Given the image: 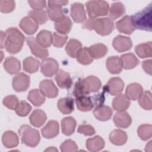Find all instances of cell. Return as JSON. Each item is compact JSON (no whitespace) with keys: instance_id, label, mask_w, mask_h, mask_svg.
<instances>
[{"instance_id":"obj_15","label":"cell","mask_w":152,"mask_h":152,"mask_svg":"<svg viewBox=\"0 0 152 152\" xmlns=\"http://www.w3.org/2000/svg\"><path fill=\"white\" fill-rule=\"evenodd\" d=\"M20 27L27 34H33L39 28L38 23L30 16L23 18L20 22Z\"/></svg>"},{"instance_id":"obj_52","label":"cell","mask_w":152,"mask_h":152,"mask_svg":"<svg viewBox=\"0 0 152 152\" xmlns=\"http://www.w3.org/2000/svg\"><path fill=\"white\" fill-rule=\"evenodd\" d=\"M28 3L33 10H42L46 7V1L44 0L28 1Z\"/></svg>"},{"instance_id":"obj_2","label":"cell","mask_w":152,"mask_h":152,"mask_svg":"<svg viewBox=\"0 0 152 152\" xmlns=\"http://www.w3.org/2000/svg\"><path fill=\"white\" fill-rule=\"evenodd\" d=\"M83 27L89 30H94L100 35L107 36L112 32L115 26L113 20L110 18H89L85 21Z\"/></svg>"},{"instance_id":"obj_47","label":"cell","mask_w":152,"mask_h":152,"mask_svg":"<svg viewBox=\"0 0 152 152\" xmlns=\"http://www.w3.org/2000/svg\"><path fill=\"white\" fill-rule=\"evenodd\" d=\"M4 105L11 110H15L19 104L18 97L15 95H9L6 96L2 102Z\"/></svg>"},{"instance_id":"obj_22","label":"cell","mask_w":152,"mask_h":152,"mask_svg":"<svg viewBox=\"0 0 152 152\" xmlns=\"http://www.w3.org/2000/svg\"><path fill=\"white\" fill-rule=\"evenodd\" d=\"M36 40L41 47L46 49L50 47L53 42V34L49 30H42L37 34Z\"/></svg>"},{"instance_id":"obj_9","label":"cell","mask_w":152,"mask_h":152,"mask_svg":"<svg viewBox=\"0 0 152 152\" xmlns=\"http://www.w3.org/2000/svg\"><path fill=\"white\" fill-rule=\"evenodd\" d=\"M124 87V83L119 77L111 78L106 85L104 87V90L112 96H117L122 93Z\"/></svg>"},{"instance_id":"obj_42","label":"cell","mask_w":152,"mask_h":152,"mask_svg":"<svg viewBox=\"0 0 152 152\" xmlns=\"http://www.w3.org/2000/svg\"><path fill=\"white\" fill-rule=\"evenodd\" d=\"M140 106L145 110H150L152 109L151 93L150 91H145L138 99Z\"/></svg>"},{"instance_id":"obj_12","label":"cell","mask_w":152,"mask_h":152,"mask_svg":"<svg viewBox=\"0 0 152 152\" xmlns=\"http://www.w3.org/2000/svg\"><path fill=\"white\" fill-rule=\"evenodd\" d=\"M116 27L120 33L126 34H131L135 30L131 17L129 15H125L118 21L116 23Z\"/></svg>"},{"instance_id":"obj_30","label":"cell","mask_w":152,"mask_h":152,"mask_svg":"<svg viewBox=\"0 0 152 152\" xmlns=\"http://www.w3.org/2000/svg\"><path fill=\"white\" fill-rule=\"evenodd\" d=\"M77 125V122L75 119L71 116L64 118L61 121L62 132L65 135H71L75 131Z\"/></svg>"},{"instance_id":"obj_51","label":"cell","mask_w":152,"mask_h":152,"mask_svg":"<svg viewBox=\"0 0 152 152\" xmlns=\"http://www.w3.org/2000/svg\"><path fill=\"white\" fill-rule=\"evenodd\" d=\"M77 132L80 134H83L86 136H91L95 134L94 128L90 125H79Z\"/></svg>"},{"instance_id":"obj_36","label":"cell","mask_w":152,"mask_h":152,"mask_svg":"<svg viewBox=\"0 0 152 152\" xmlns=\"http://www.w3.org/2000/svg\"><path fill=\"white\" fill-rule=\"evenodd\" d=\"M45 97L40 90L33 89L28 93L27 99L34 106H39L45 102Z\"/></svg>"},{"instance_id":"obj_19","label":"cell","mask_w":152,"mask_h":152,"mask_svg":"<svg viewBox=\"0 0 152 152\" xmlns=\"http://www.w3.org/2000/svg\"><path fill=\"white\" fill-rule=\"evenodd\" d=\"M131 104L130 100L125 94H119L117 95L112 101V107L114 110L121 112L126 110Z\"/></svg>"},{"instance_id":"obj_31","label":"cell","mask_w":152,"mask_h":152,"mask_svg":"<svg viewBox=\"0 0 152 152\" xmlns=\"http://www.w3.org/2000/svg\"><path fill=\"white\" fill-rule=\"evenodd\" d=\"M127 134L126 132L121 129H115L109 135V140L116 145H122L127 141Z\"/></svg>"},{"instance_id":"obj_8","label":"cell","mask_w":152,"mask_h":152,"mask_svg":"<svg viewBox=\"0 0 152 152\" xmlns=\"http://www.w3.org/2000/svg\"><path fill=\"white\" fill-rule=\"evenodd\" d=\"M30 84V78L27 74L20 72L12 78V86L14 90L17 92L26 91Z\"/></svg>"},{"instance_id":"obj_28","label":"cell","mask_w":152,"mask_h":152,"mask_svg":"<svg viewBox=\"0 0 152 152\" xmlns=\"http://www.w3.org/2000/svg\"><path fill=\"white\" fill-rule=\"evenodd\" d=\"M54 27L57 33L66 35L70 32L72 28V23L68 16H65L61 20L55 22Z\"/></svg>"},{"instance_id":"obj_54","label":"cell","mask_w":152,"mask_h":152,"mask_svg":"<svg viewBox=\"0 0 152 152\" xmlns=\"http://www.w3.org/2000/svg\"><path fill=\"white\" fill-rule=\"evenodd\" d=\"M1 48H4V46L5 45V33L2 31H1Z\"/></svg>"},{"instance_id":"obj_45","label":"cell","mask_w":152,"mask_h":152,"mask_svg":"<svg viewBox=\"0 0 152 152\" xmlns=\"http://www.w3.org/2000/svg\"><path fill=\"white\" fill-rule=\"evenodd\" d=\"M86 80L88 84L90 93L96 92L101 88L102 83L97 77L93 75H90L87 77Z\"/></svg>"},{"instance_id":"obj_43","label":"cell","mask_w":152,"mask_h":152,"mask_svg":"<svg viewBox=\"0 0 152 152\" xmlns=\"http://www.w3.org/2000/svg\"><path fill=\"white\" fill-rule=\"evenodd\" d=\"M29 16L31 17L38 24H43L48 20V15L44 10H31L28 12Z\"/></svg>"},{"instance_id":"obj_40","label":"cell","mask_w":152,"mask_h":152,"mask_svg":"<svg viewBox=\"0 0 152 152\" xmlns=\"http://www.w3.org/2000/svg\"><path fill=\"white\" fill-rule=\"evenodd\" d=\"M23 69L28 73L32 74L37 72L40 65L39 61L31 56L26 58L23 61Z\"/></svg>"},{"instance_id":"obj_7","label":"cell","mask_w":152,"mask_h":152,"mask_svg":"<svg viewBox=\"0 0 152 152\" xmlns=\"http://www.w3.org/2000/svg\"><path fill=\"white\" fill-rule=\"evenodd\" d=\"M40 65L41 72L46 77H51L56 74L58 71V63L53 58H44L41 61Z\"/></svg>"},{"instance_id":"obj_4","label":"cell","mask_w":152,"mask_h":152,"mask_svg":"<svg viewBox=\"0 0 152 152\" xmlns=\"http://www.w3.org/2000/svg\"><path fill=\"white\" fill-rule=\"evenodd\" d=\"M18 132L21 142L25 145L31 147H34L38 145L40 137L37 129L32 128L30 125H23L19 129Z\"/></svg>"},{"instance_id":"obj_56","label":"cell","mask_w":152,"mask_h":152,"mask_svg":"<svg viewBox=\"0 0 152 152\" xmlns=\"http://www.w3.org/2000/svg\"><path fill=\"white\" fill-rule=\"evenodd\" d=\"M45 151H58V150H57V149H56V148H55L54 147H53V148L50 147L49 148L46 149Z\"/></svg>"},{"instance_id":"obj_55","label":"cell","mask_w":152,"mask_h":152,"mask_svg":"<svg viewBox=\"0 0 152 152\" xmlns=\"http://www.w3.org/2000/svg\"><path fill=\"white\" fill-rule=\"evenodd\" d=\"M145 147H148V148H145V150L146 151H151V141H150L147 145Z\"/></svg>"},{"instance_id":"obj_50","label":"cell","mask_w":152,"mask_h":152,"mask_svg":"<svg viewBox=\"0 0 152 152\" xmlns=\"http://www.w3.org/2000/svg\"><path fill=\"white\" fill-rule=\"evenodd\" d=\"M15 7L14 1H0V10L2 12L8 13L12 12Z\"/></svg>"},{"instance_id":"obj_3","label":"cell","mask_w":152,"mask_h":152,"mask_svg":"<svg viewBox=\"0 0 152 152\" xmlns=\"http://www.w3.org/2000/svg\"><path fill=\"white\" fill-rule=\"evenodd\" d=\"M152 6L150 4L142 10L131 16L134 26L138 30L151 31L152 29Z\"/></svg>"},{"instance_id":"obj_10","label":"cell","mask_w":152,"mask_h":152,"mask_svg":"<svg viewBox=\"0 0 152 152\" xmlns=\"http://www.w3.org/2000/svg\"><path fill=\"white\" fill-rule=\"evenodd\" d=\"M112 46L116 51L119 52H124L131 49L132 43L129 37L118 35L113 40Z\"/></svg>"},{"instance_id":"obj_6","label":"cell","mask_w":152,"mask_h":152,"mask_svg":"<svg viewBox=\"0 0 152 152\" xmlns=\"http://www.w3.org/2000/svg\"><path fill=\"white\" fill-rule=\"evenodd\" d=\"M68 2V1H49L47 10L49 18L55 22L63 19L65 15L62 6L66 5Z\"/></svg>"},{"instance_id":"obj_16","label":"cell","mask_w":152,"mask_h":152,"mask_svg":"<svg viewBox=\"0 0 152 152\" xmlns=\"http://www.w3.org/2000/svg\"><path fill=\"white\" fill-rule=\"evenodd\" d=\"M113 122L118 128H126L131 124L132 119L127 112L121 111L115 113L113 116Z\"/></svg>"},{"instance_id":"obj_44","label":"cell","mask_w":152,"mask_h":152,"mask_svg":"<svg viewBox=\"0 0 152 152\" xmlns=\"http://www.w3.org/2000/svg\"><path fill=\"white\" fill-rule=\"evenodd\" d=\"M139 137L143 141L150 139L152 135V126L150 124H143L140 125L137 130Z\"/></svg>"},{"instance_id":"obj_38","label":"cell","mask_w":152,"mask_h":152,"mask_svg":"<svg viewBox=\"0 0 152 152\" xmlns=\"http://www.w3.org/2000/svg\"><path fill=\"white\" fill-rule=\"evenodd\" d=\"M135 52L136 54L141 58H145L151 57V42L141 43L135 47Z\"/></svg>"},{"instance_id":"obj_39","label":"cell","mask_w":152,"mask_h":152,"mask_svg":"<svg viewBox=\"0 0 152 152\" xmlns=\"http://www.w3.org/2000/svg\"><path fill=\"white\" fill-rule=\"evenodd\" d=\"M125 13V6L119 2L112 3L109 9V18L115 20Z\"/></svg>"},{"instance_id":"obj_20","label":"cell","mask_w":152,"mask_h":152,"mask_svg":"<svg viewBox=\"0 0 152 152\" xmlns=\"http://www.w3.org/2000/svg\"><path fill=\"white\" fill-rule=\"evenodd\" d=\"M106 67L109 72L112 74H119L122 70L121 58L118 56H113L106 60Z\"/></svg>"},{"instance_id":"obj_1","label":"cell","mask_w":152,"mask_h":152,"mask_svg":"<svg viewBox=\"0 0 152 152\" xmlns=\"http://www.w3.org/2000/svg\"><path fill=\"white\" fill-rule=\"evenodd\" d=\"M4 47L11 54H16L22 49L25 40L24 36L16 27L8 28L5 32Z\"/></svg>"},{"instance_id":"obj_29","label":"cell","mask_w":152,"mask_h":152,"mask_svg":"<svg viewBox=\"0 0 152 152\" xmlns=\"http://www.w3.org/2000/svg\"><path fill=\"white\" fill-rule=\"evenodd\" d=\"M105 145L103 139L99 136L96 135L93 138H88L86 141V147L88 150L94 152L102 150Z\"/></svg>"},{"instance_id":"obj_26","label":"cell","mask_w":152,"mask_h":152,"mask_svg":"<svg viewBox=\"0 0 152 152\" xmlns=\"http://www.w3.org/2000/svg\"><path fill=\"white\" fill-rule=\"evenodd\" d=\"M93 115L97 120L106 121L110 119L112 115V110L107 106L101 105L96 107L94 109Z\"/></svg>"},{"instance_id":"obj_37","label":"cell","mask_w":152,"mask_h":152,"mask_svg":"<svg viewBox=\"0 0 152 152\" xmlns=\"http://www.w3.org/2000/svg\"><path fill=\"white\" fill-rule=\"evenodd\" d=\"M89 52L93 59H99L105 56L107 52V48L102 43H96L88 48Z\"/></svg>"},{"instance_id":"obj_11","label":"cell","mask_w":152,"mask_h":152,"mask_svg":"<svg viewBox=\"0 0 152 152\" xmlns=\"http://www.w3.org/2000/svg\"><path fill=\"white\" fill-rule=\"evenodd\" d=\"M70 15L76 23H83L87 20L84 5L80 2H75L71 5Z\"/></svg>"},{"instance_id":"obj_49","label":"cell","mask_w":152,"mask_h":152,"mask_svg":"<svg viewBox=\"0 0 152 152\" xmlns=\"http://www.w3.org/2000/svg\"><path fill=\"white\" fill-rule=\"evenodd\" d=\"M67 39H68L67 35L62 34L55 32L53 33L52 44L56 48H61L65 45Z\"/></svg>"},{"instance_id":"obj_17","label":"cell","mask_w":152,"mask_h":152,"mask_svg":"<svg viewBox=\"0 0 152 152\" xmlns=\"http://www.w3.org/2000/svg\"><path fill=\"white\" fill-rule=\"evenodd\" d=\"M59 126L56 121H49L46 125L41 129L43 137L46 138H53L59 134Z\"/></svg>"},{"instance_id":"obj_48","label":"cell","mask_w":152,"mask_h":152,"mask_svg":"<svg viewBox=\"0 0 152 152\" xmlns=\"http://www.w3.org/2000/svg\"><path fill=\"white\" fill-rule=\"evenodd\" d=\"M60 150L62 152L75 151L78 150V146L73 140L68 139L61 144L60 145Z\"/></svg>"},{"instance_id":"obj_5","label":"cell","mask_w":152,"mask_h":152,"mask_svg":"<svg viewBox=\"0 0 152 152\" xmlns=\"http://www.w3.org/2000/svg\"><path fill=\"white\" fill-rule=\"evenodd\" d=\"M86 6L90 18L107 15L109 11V4L104 1H89L86 2Z\"/></svg>"},{"instance_id":"obj_46","label":"cell","mask_w":152,"mask_h":152,"mask_svg":"<svg viewBox=\"0 0 152 152\" xmlns=\"http://www.w3.org/2000/svg\"><path fill=\"white\" fill-rule=\"evenodd\" d=\"M31 106L26 101H21L15 109L16 113L20 116H26L30 112Z\"/></svg>"},{"instance_id":"obj_41","label":"cell","mask_w":152,"mask_h":152,"mask_svg":"<svg viewBox=\"0 0 152 152\" xmlns=\"http://www.w3.org/2000/svg\"><path fill=\"white\" fill-rule=\"evenodd\" d=\"M76 58L80 64L86 65L91 64L94 59L90 55L87 47L83 48L78 52Z\"/></svg>"},{"instance_id":"obj_25","label":"cell","mask_w":152,"mask_h":152,"mask_svg":"<svg viewBox=\"0 0 152 152\" xmlns=\"http://www.w3.org/2000/svg\"><path fill=\"white\" fill-rule=\"evenodd\" d=\"M2 142L6 148H11L18 145L19 139L18 135L14 132L12 131H7L2 135Z\"/></svg>"},{"instance_id":"obj_27","label":"cell","mask_w":152,"mask_h":152,"mask_svg":"<svg viewBox=\"0 0 152 152\" xmlns=\"http://www.w3.org/2000/svg\"><path fill=\"white\" fill-rule=\"evenodd\" d=\"M30 122L35 127H40L46 122L47 116L44 111L41 109H34L30 116Z\"/></svg>"},{"instance_id":"obj_35","label":"cell","mask_w":152,"mask_h":152,"mask_svg":"<svg viewBox=\"0 0 152 152\" xmlns=\"http://www.w3.org/2000/svg\"><path fill=\"white\" fill-rule=\"evenodd\" d=\"M58 107L64 115L71 113L74 109V100L71 97L61 98L58 102Z\"/></svg>"},{"instance_id":"obj_53","label":"cell","mask_w":152,"mask_h":152,"mask_svg":"<svg viewBox=\"0 0 152 152\" xmlns=\"http://www.w3.org/2000/svg\"><path fill=\"white\" fill-rule=\"evenodd\" d=\"M151 65L152 61L151 59H148L144 61L142 63V67L144 71L149 75H151Z\"/></svg>"},{"instance_id":"obj_14","label":"cell","mask_w":152,"mask_h":152,"mask_svg":"<svg viewBox=\"0 0 152 152\" xmlns=\"http://www.w3.org/2000/svg\"><path fill=\"white\" fill-rule=\"evenodd\" d=\"M39 88L43 94L48 98H54L58 96V89L50 80H44L40 83Z\"/></svg>"},{"instance_id":"obj_34","label":"cell","mask_w":152,"mask_h":152,"mask_svg":"<svg viewBox=\"0 0 152 152\" xmlns=\"http://www.w3.org/2000/svg\"><path fill=\"white\" fill-rule=\"evenodd\" d=\"M82 48V44L80 41L74 39H71L69 40L65 46V51L71 58H75Z\"/></svg>"},{"instance_id":"obj_23","label":"cell","mask_w":152,"mask_h":152,"mask_svg":"<svg viewBox=\"0 0 152 152\" xmlns=\"http://www.w3.org/2000/svg\"><path fill=\"white\" fill-rule=\"evenodd\" d=\"M3 65L5 70L12 75L18 73L21 69L20 61L13 56H10L6 58Z\"/></svg>"},{"instance_id":"obj_33","label":"cell","mask_w":152,"mask_h":152,"mask_svg":"<svg viewBox=\"0 0 152 152\" xmlns=\"http://www.w3.org/2000/svg\"><path fill=\"white\" fill-rule=\"evenodd\" d=\"M77 109L83 112H88L91 110L94 107L93 102L91 97L87 96H83L77 97L75 100Z\"/></svg>"},{"instance_id":"obj_21","label":"cell","mask_w":152,"mask_h":152,"mask_svg":"<svg viewBox=\"0 0 152 152\" xmlns=\"http://www.w3.org/2000/svg\"><path fill=\"white\" fill-rule=\"evenodd\" d=\"M90 93V87L86 78L79 79L75 84L73 94L77 98L81 96H86Z\"/></svg>"},{"instance_id":"obj_24","label":"cell","mask_w":152,"mask_h":152,"mask_svg":"<svg viewBox=\"0 0 152 152\" xmlns=\"http://www.w3.org/2000/svg\"><path fill=\"white\" fill-rule=\"evenodd\" d=\"M142 86L138 83H134L129 84L125 90V96L132 100H136L139 99L143 93Z\"/></svg>"},{"instance_id":"obj_18","label":"cell","mask_w":152,"mask_h":152,"mask_svg":"<svg viewBox=\"0 0 152 152\" xmlns=\"http://www.w3.org/2000/svg\"><path fill=\"white\" fill-rule=\"evenodd\" d=\"M55 80L58 86L61 88L68 89L72 84V80L70 74L62 69L59 70L56 74Z\"/></svg>"},{"instance_id":"obj_13","label":"cell","mask_w":152,"mask_h":152,"mask_svg":"<svg viewBox=\"0 0 152 152\" xmlns=\"http://www.w3.org/2000/svg\"><path fill=\"white\" fill-rule=\"evenodd\" d=\"M26 42L30 47L32 54L39 58H45L49 56L48 50L41 47L36 42V39L33 37H28L26 38Z\"/></svg>"},{"instance_id":"obj_32","label":"cell","mask_w":152,"mask_h":152,"mask_svg":"<svg viewBox=\"0 0 152 152\" xmlns=\"http://www.w3.org/2000/svg\"><path fill=\"white\" fill-rule=\"evenodd\" d=\"M122 68L125 69H130L135 68L139 64V60L132 53H125L121 56Z\"/></svg>"}]
</instances>
